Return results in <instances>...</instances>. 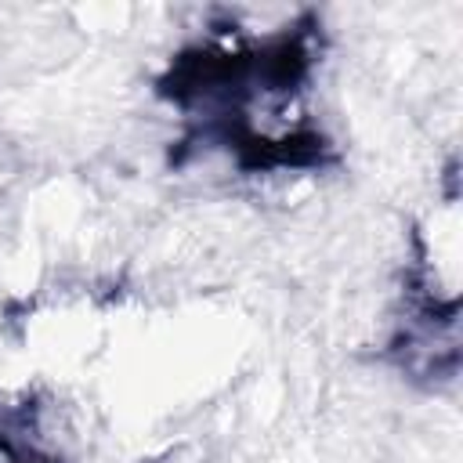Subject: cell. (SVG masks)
<instances>
[{
  "instance_id": "cell-1",
  "label": "cell",
  "mask_w": 463,
  "mask_h": 463,
  "mask_svg": "<svg viewBox=\"0 0 463 463\" xmlns=\"http://www.w3.org/2000/svg\"><path fill=\"white\" fill-rule=\"evenodd\" d=\"M0 463H61L54 452L40 445L33 409L18 405L0 412Z\"/></svg>"
}]
</instances>
